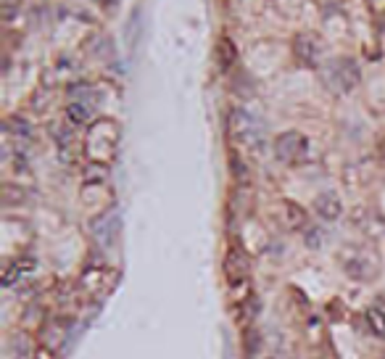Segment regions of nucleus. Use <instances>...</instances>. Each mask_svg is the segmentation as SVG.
I'll list each match as a JSON object with an SVG mask.
<instances>
[{
  "label": "nucleus",
  "mask_w": 385,
  "mask_h": 359,
  "mask_svg": "<svg viewBox=\"0 0 385 359\" xmlns=\"http://www.w3.org/2000/svg\"><path fill=\"white\" fill-rule=\"evenodd\" d=\"M383 359H385V357H383Z\"/></svg>",
  "instance_id": "obj_11"
},
{
  "label": "nucleus",
  "mask_w": 385,
  "mask_h": 359,
  "mask_svg": "<svg viewBox=\"0 0 385 359\" xmlns=\"http://www.w3.org/2000/svg\"><path fill=\"white\" fill-rule=\"evenodd\" d=\"M217 58H219V67L224 69H233L235 64V45L224 37V40H219V45H217Z\"/></svg>",
  "instance_id": "obj_7"
},
{
  "label": "nucleus",
  "mask_w": 385,
  "mask_h": 359,
  "mask_svg": "<svg viewBox=\"0 0 385 359\" xmlns=\"http://www.w3.org/2000/svg\"><path fill=\"white\" fill-rule=\"evenodd\" d=\"M67 117L74 121V124H84V121L90 119V108H87L84 103H69Z\"/></svg>",
  "instance_id": "obj_8"
},
{
  "label": "nucleus",
  "mask_w": 385,
  "mask_h": 359,
  "mask_svg": "<svg viewBox=\"0 0 385 359\" xmlns=\"http://www.w3.org/2000/svg\"><path fill=\"white\" fill-rule=\"evenodd\" d=\"M369 325H372V330L375 333H380V336H385V312H380V309H372L367 314Z\"/></svg>",
  "instance_id": "obj_9"
},
{
  "label": "nucleus",
  "mask_w": 385,
  "mask_h": 359,
  "mask_svg": "<svg viewBox=\"0 0 385 359\" xmlns=\"http://www.w3.org/2000/svg\"><path fill=\"white\" fill-rule=\"evenodd\" d=\"M327 82L333 85V90H340V93H349L359 85V67L353 58H340V61H333L330 69H327Z\"/></svg>",
  "instance_id": "obj_2"
},
{
  "label": "nucleus",
  "mask_w": 385,
  "mask_h": 359,
  "mask_svg": "<svg viewBox=\"0 0 385 359\" xmlns=\"http://www.w3.org/2000/svg\"><path fill=\"white\" fill-rule=\"evenodd\" d=\"M288 211H290V222L296 224V227H301V224L306 222V217H303V209H301V206L288 204Z\"/></svg>",
  "instance_id": "obj_10"
},
{
  "label": "nucleus",
  "mask_w": 385,
  "mask_h": 359,
  "mask_svg": "<svg viewBox=\"0 0 385 359\" xmlns=\"http://www.w3.org/2000/svg\"><path fill=\"white\" fill-rule=\"evenodd\" d=\"M230 135L237 140V143H248V146H259V140H261V127H259V121L253 119L248 111H243V108H235L233 114H230Z\"/></svg>",
  "instance_id": "obj_1"
},
{
  "label": "nucleus",
  "mask_w": 385,
  "mask_h": 359,
  "mask_svg": "<svg viewBox=\"0 0 385 359\" xmlns=\"http://www.w3.org/2000/svg\"><path fill=\"white\" fill-rule=\"evenodd\" d=\"M224 270H227L230 283H243L246 275H248V259H246V254L240 248H230L227 262H224Z\"/></svg>",
  "instance_id": "obj_4"
},
{
  "label": "nucleus",
  "mask_w": 385,
  "mask_h": 359,
  "mask_svg": "<svg viewBox=\"0 0 385 359\" xmlns=\"http://www.w3.org/2000/svg\"><path fill=\"white\" fill-rule=\"evenodd\" d=\"M296 56L301 58L303 64H314V58H317V45L312 43V37H306V34H301V37H296Z\"/></svg>",
  "instance_id": "obj_6"
},
{
  "label": "nucleus",
  "mask_w": 385,
  "mask_h": 359,
  "mask_svg": "<svg viewBox=\"0 0 385 359\" xmlns=\"http://www.w3.org/2000/svg\"><path fill=\"white\" fill-rule=\"evenodd\" d=\"M306 151H309L306 137L299 135V132H283V135L275 140V154L285 164H299V161H303Z\"/></svg>",
  "instance_id": "obj_3"
},
{
  "label": "nucleus",
  "mask_w": 385,
  "mask_h": 359,
  "mask_svg": "<svg viewBox=\"0 0 385 359\" xmlns=\"http://www.w3.org/2000/svg\"><path fill=\"white\" fill-rule=\"evenodd\" d=\"M314 206H317V214L322 217V220H338L340 211H343L340 198H338L335 193H322V196H317Z\"/></svg>",
  "instance_id": "obj_5"
}]
</instances>
